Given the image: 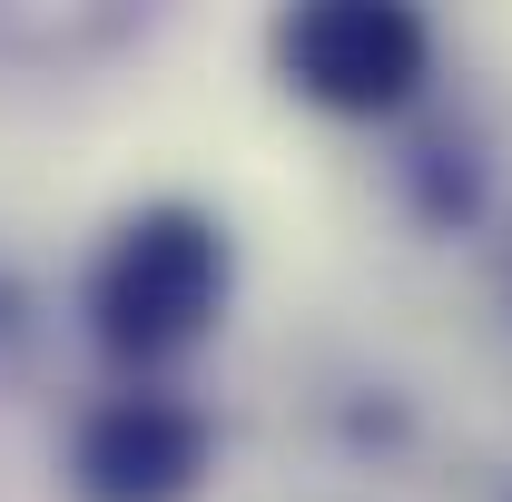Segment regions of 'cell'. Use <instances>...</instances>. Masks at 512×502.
<instances>
[{"label": "cell", "mask_w": 512, "mask_h": 502, "mask_svg": "<svg viewBox=\"0 0 512 502\" xmlns=\"http://www.w3.org/2000/svg\"><path fill=\"white\" fill-rule=\"evenodd\" d=\"M276 89L316 119L384 128L434 89V10L424 0H276L266 20Z\"/></svg>", "instance_id": "7a4b0ae2"}, {"label": "cell", "mask_w": 512, "mask_h": 502, "mask_svg": "<svg viewBox=\"0 0 512 502\" xmlns=\"http://www.w3.org/2000/svg\"><path fill=\"white\" fill-rule=\"evenodd\" d=\"M404 188H414V207H424L434 227H473V217H483V148L453 138V128H434V138L404 158Z\"/></svg>", "instance_id": "277c9868"}, {"label": "cell", "mask_w": 512, "mask_h": 502, "mask_svg": "<svg viewBox=\"0 0 512 502\" xmlns=\"http://www.w3.org/2000/svg\"><path fill=\"white\" fill-rule=\"evenodd\" d=\"M217 424L168 384H128L99 394L69 434V493L79 502H188L207 483Z\"/></svg>", "instance_id": "3957f363"}, {"label": "cell", "mask_w": 512, "mask_h": 502, "mask_svg": "<svg viewBox=\"0 0 512 502\" xmlns=\"http://www.w3.org/2000/svg\"><path fill=\"white\" fill-rule=\"evenodd\" d=\"M237 296V247H227V217L197 207V197H138L109 217V237L89 256V345L109 365H178L188 345L217 335V315Z\"/></svg>", "instance_id": "6da1fadb"}]
</instances>
